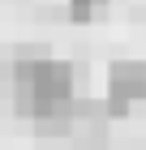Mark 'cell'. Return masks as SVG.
Wrapping results in <instances>:
<instances>
[{"label":"cell","instance_id":"1","mask_svg":"<svg viewBox=\"0 0 146 150\" xmlns=\"http://www.w3.org/2000/svg\"><path fill=\"white\" fill-rule=\"evenodd\" d=\"M142 99H146V64L116 60L108 69V116H129Z\"/></svg>","mask_w":146,"mask_h":150},{"label":"cell","instance_id":"2","mask_svg":"<svg viewBox=\"0 0 146 150\" xmlns=\"http://www.w3.org/2000/svg\"><path fill=\"white\" fill-rule=\"evenodd\" d=\"M34 133L39 137H73V116H69V103L60 107V112H47V116H39L34 120Z\"/></svg>","mask_w":146,"mask_h":150},{"label":"cell","instance_id":"3","mask_svg":"<svg viewBox=\"0 0 146 150\" xmlns=\"http://www.w3.org/2000/svg\"><path fill=\"white\" fill-rule=\"evenodd\" d=\"M108 9V0H69V22H95Z\"/></svg>","mask_w":146,"mask_h":150}]
</instances>
